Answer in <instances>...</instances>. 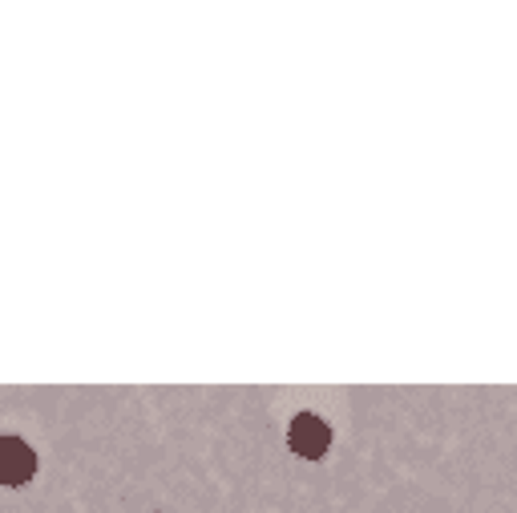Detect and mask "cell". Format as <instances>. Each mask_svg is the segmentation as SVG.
<instances>
[{
	"mask_svg": "<svg viewBox=\"0 0 517 513\" xmlns=\"http://www.w3.org/2000/svg\"><path fill=\"white\" fill-rule=\"evenodd\" d=\"M328 445H332V433H328V425H324L316 413H299V417L291 421V449H295L299 457L320 461V457L328 453Z\"/></svg>",
	"mask_w": 517,
	"mask_h": 513,
	"instance_id": "cell-1",
	"label": "cell"
},
{
	"mask_svg": "<svg viewBox=\"0 0 517 513\" xmlns=\"http://www.w3.org/2000/svg\"><path fill=\"white\" fill-rule=\"evenodd\" d=\"M37 473V457L21 437H0V485H25Z\"/></svg>",
	"mask_w": 517,
	"mask_h": 513,
	"instance_id": "cell-2",
	"label": "cell"
}]
</instances>
